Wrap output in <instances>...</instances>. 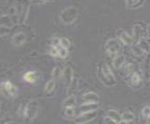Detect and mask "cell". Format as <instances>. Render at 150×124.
I'll return each mask as SVG.
<instances>
[{
    "instance_id": "obj_10",
    "label": "cell",
    "mask_w": 150,
    "mask_h": 124,
    "mask_svg": "<svg viewBox=\"0 0 150 124\" xmlns=\"http://www.w3.org/2000/svg\"><path fill=\"white\" fill-rule=\"evenodd\" d=\"M25 41H26V35L22 32L15 34L11 38V43L15 46V47L23 46L25 43Z\"/></svg>"
},
{
    "instance_id": "obj_1",
    "label": "cell",
    "mask_w": 150,
    "mask_h": 124,
    "mask_svg": "<svg viewBox=\"0 0 150 124\" xmlns=\"http://www.w3.org/2000/svg\"><path fill=\"white\" fill-rule=\"evenodd\" d=\"M98 74H99L100 79L102 80V82L105 85H106L108 87H112L116 84L115 76H114L111 68L106 64H103L100 66Z\"/></svg>"
},
{
    "instance_id": "obj_21",
    "label": "cell",
    "mask_w": 150,
    "mask_h": 124,
    "mask_svg": "<svg viewBox=\"0 0 150 124\" xmlns=\"http://www.w3.org/2000/svg\"><path fill=\"white\" fill-rule=\"evenodd\" d=\"M131 50L132 51V53L135 56H137V57H141V56H143L144 53V51L141 49L139 44H132L131 46Z\"/></svg>"
},
{
    "instance_id": "obj_26",
    "label": "cell",
    "mask_w": 150,
    "mask_h": 124,
    "mask_svg": "<svg viewBox=\"0 0 150 124\" xmlns=\"http://www.w3.org/2000/svg\"><path fill=\"white\" fill-rule=\"evenodd\" d=\"M67 56H68V49L60 46L59 47V57L62 59H64L67 57Z\"/></svg>"
},
{
    "instance_id": "obj_22",
    "label": "cell",
    "mask_w": 150,
    "mask_h": 124,
    "mask_svg": "<svg viewBox=\"0 0 150 124\" xmlns=\"http://www.w3.org/2000/svg\"><path fill=\"white\" fill-rule=\"evenodd\" d=\"M121 116H122V120L127 121L129 123L135 120V115H134L133 113L131 111H125Z\"/></svg>"
},
{
    "instance_id": "obj_9",
    "label": "cell",
    "mask_w": 150,
    "mask_h": 124,
    "mask_svg": "<svg viewBox=\"0 0 150 124\" xmlns=\"http://www.w3.org/2000/svg\"><path fill=\"white\" fill-rule=\"evenodd\" d=\"M98 108H99V103H84L79 107V111L82 114V113L98 110Z\"/></svg>"
},
{
    "instance_id": "obj_12",
    "label": "cell",
    "mask_w": 150,
    "mask_h": 124,
    "mask_svg": "<svg viewBox=\"0 0 150 124\" xmlns=\"http://www.w3.org/2000/svg\"><path fill=\"white\" fill-rule=\"evenodd\" d=\"M144 27L142 23H137L133 25V27H132L133 37L137 38L138 40H140L142 38H144Z\"/></svg>"
},
{
    "instance_id": "obj_38",
    "label": "cell",
    "mask_w": 150,
    "mask_h": 124,
    "mask_svg": "<svg viewBox=\"0 0 150 124\" xmlns=\"http://www.w3.org/2000/svg\"><path fill=\"white\" fill-rule=\"evenodd\" d=\"M30 1H32V0H30Z\"/></svg>"
},
{
    "instance_id": "obj_32",
    "label": "cell",
    "mask_w": 150,
    "mask_h": 124,
    "mask_svg": "<svg viewBox=\"0 0 150 124\" xmlns=\"http://www.w3.org/2000/svg\"><path fill=\"white\" fill-rule=\"evenodd\" d=\"M142 114L146 118H150V106H144L142 110Z\"/></svg>"
},
{
    "instance_id": "obj_29",
    "label": "cell",
    "mask_w": 150,
    "mask_h": 124,
    "mask_svg": "<svg viewBox=\"0 0 150 124\" xmlns=\"http://www.w3.org/2000/svg\"><path fill=\"white\" fill-rule=\"evenodd\" d=\"M70 45H71V42L68 38H61L60 46H62V47H64V48H66V49H69Z\"/></svg>"
},
{
    "instance_id": "obj_6",
    "label": "cell",
    "mask_w": 150,
    "mask_h": 124,
    "mask_svg": "<svg viewBox=\"0 0 150 124\" xmlns=\"http://www.w3.org/2000/svg\"><path fill=\"white\" fill-rule=\"evenodd\" d=\"M117 37L123 45L132 46L133 43V38L124 29H118L117 31Z\"/></svg>"
},
{
    "instance_id": "obj_23",
    "label": "cell",
    "mask_w": 150,
    "mask_h": 124,
    "mask_svg": "<svg viewBox=\"0 0 150 124\" xmlns=\"http://www.w3.org/2000/svg\"><path fill=\"white\" fill-rule=\"evenodd\" d=\"M55 87H56V82L55 79H50V81L47 82V84L45 85V91L47 94H50V92H52L55 90Z\"/></svg>"
},
{
    "instance_id": "obj_14",
    "label": "cell",
    "mask_w": 150,
    "mask_h": 124,
    "mask_svg": "<svg viewBox=\"0 0 150 124\" xmlns=\"http://www.w3.org/2000/svg\"><path fill=\"white\" fill-rule=\"evenodd\" d=\"M138 44L141 47V49L144 51V53L150 54V40L149 39L146 38H142L138 41Z\"/></svg>"
},
{
    "instance_id": "obj_13",
    "label": "cell",
    "mask_w": 150,
    "mask_h": 124,
    "mask_svg": "<svg viewBox=\"0 0 150 124\" xmlns=\"http://www.w3.org/2000/svg\"><path fill=\"white\" fill-rule=\"evenodd\" d=\"M82 100L84 103H99V95L94 91H88L83 94Z\"/></svg>"
},
{
    "instance_id": "obj_31",
    "label": "cell",
    "mask_w": 150,
    "mask_h": 124,
    "mask_svg": "<svg viewBox=\"0 0 150 124\" xmlns=\"http://www.w3.org/2000/svg\"><path fill=\"white\" fill-rule=\"evenodd\" d=\"M10 33V28L6 26H1V38H4Z\"/></svg>"
},
{
    "instance_id": "obj_19",
    "label": "cell",
    "mask_w": 150,
    "mask_h": 124,
    "mask_svg": "<svg viewBox=\"0 0 150 124\" xmlns=\"http://www.w3.org/2000/svg\"><path fill=\"white\" fill-rule=\"evenodd\" d=\"M143 71H144V75H146V79H149L150 77V54H147L146 60L144 62Z\"/></svg>"
},
{
    "instance_id": "obj_18",
    "label": "cell",
    "mask_w": 150,
    "mask_h": 124,
    "mask_svg": "<svg viewBox=\"0 0 150 124\" xmlns=\"http://www.w3.org/2000/svg\"><path fill=\"white\" fill-rule=\"evenodd\" d=\"M76 105V99L75 95H69L66 99L63 102V106L65 107H75Z\"/></svg>"
},
{
    "instance_id": "obj_35",
    "label": "cell",
    "mask_w": 150,
    "mask_h": 124,
    "mask_svg": "<svg viewBox=\"0 0 150 124\" xmlns=\"http://www.w3.org/2000/svg\"><path fill=\"white\" fill-rule=\"evenodd\" d=\"M146 33H147V35H148V38H150V23L146 26Z\"/></svg>"
},
{
    "instance_id": "obj_20",
    "label": "cell",
    "mask_w": 150,
    "mask_h": 124,
    "mask_svg": "<svg viewBox=\"0 0 150 124\" xmlns=\"http://www.w3.org/2000/svg\"><path fill=\"white\" fill-rule=\"evenodd\" d=\"M23 79L25 81L29 82V83H35V80H37V79H38V77H37V74H35V72L29 71V72H27V73L24 74Z\"/></svg>"
},
{
    "instance_id": "obj_27",
    "label": "cell",
    "mask_w": 150,
    "mask_h": 124,
    "mask_svg": "<svg viewBox=\"0 0 150 124\" xmlns=\"http://www.w3.org/2000/svg\"><path fill=\"white\" fill-rule=\"evenodd\" d=\"M76 86H77V80H76V79H75V77H74V79H73V81H72V83L68 87V89H69L68 90V94L73 95V92L76 90Z\"/></svg>"
},
{
    "instance_id": "obj_30",
    "label": "cell",
    "mask_w": 150,
    "mask_h": 124,
    "mask_svg": "<svg viewBox=\"0 0 150 124\" xmlns=\"http://www.w3.org/2000/svg\"><path fill=\"white\" fill-rule=\"evenodd\" d=\"M49 52L51 56H52V57H57V56H59V47L51 46Z\"/></svg>"
},
{
    "instance_id": "obj_4",
    "label": "cell",
    "mask_w": 150,
    "mask_h": 124,
    "mask_svg": "<svg viewBox=\"0 0 150 124\" xmlns=\"http://www.w3.org/2000/svg\"><path fill=\"white\" fill-rule=\"evenodd\" d=\"M121 42L118 38H110L105 42V50L110 55H117L121 50Z\"/></svg>"
},
{
    "instance_id": "obj_17",
    "label": "cell",
    "mask_w": 150,
    "mask_h": 124,
    "mask_svg": "<svg viewBox=\"0 0 150 124\" xmlns=\"http://www.w3.org/2000/svg\"><path fill=\"white\" fill-rule=\"evenodd\" d=\"M106 115H107L106 117L112 118V120H114L115 121H117V123H118V122H120V121L122 120V116H121L117 110H114V109L108 110L107 113H106Z\"/></svg>"
},
{
    "instance_id": "obj_37",
    "label": "cell",
    "mask_w": 150,
    "mask_h": 124,
    "mask_svg": "<svg viewBox=\"0 0 150 124\" xmlns=\"http://www.w3.org/2000/svg\"><path fill=\"white\" fill-rule=\"evenodd\" d=\"M130 124H133V121H132V122H130Z\"/></svg>"
},
{
    "instance_id": "obj_3",
    "label": "cell",
    "mask_w": 150,
    "mask_h": 124,
    "mask_svg": "<svg viewBox=\"0 0 150 124\" xmlns=\"http://www.w3.org/2000/svg\"><path fill=\"white\" fill-rule=\"evenodd\" d=\"M38 111V103L37 101H30L23 109V117L27 120H33Z\"/></svg>"
},
{
    "instance_id": "obj_33",
    "label": "cell",
    "mask_w": 150,
    "mask_h": 124,
    "mask_svg": "<svg viewBox=\"0 0 150 124\" xmlns=\"http://www.w3.org/2000/svg\"><path fill=\"white\" fill-rule=\"evenodd\" d=\"M50 1H52V0H32L31 3H33V4H45V3L50 2Z\"/></svg>"
},
{
    "instance_id": "obj_34",
    "label": "cell",
    "mask_w": 150,
    "mask_h": 124,
    "mask_svg": "<svg viewBox=\"0 0 150 124\" xmlns=\"http://www.w3.org/2000/svg\"><path fill=\"white\" fill-rule=\"evenodd\" d=\"M105 124H118V123L117 121H115L114 120H112V118L106 117L105 118Z\"/></svg>"
},
{
    "instance_id": "obj_2",
    "label": "cell",
    "mask_w": 150,
    "mask_h": 124,
    "mask_svg": "<svg viewBox=\"0 0 150 124\" xmlns=\"http://www.w3.org/2000/svg\"><path fill=\"white\" fill-rule=\"evenodd\" d=\"M79 11L74 7H68L61 12V20L65 24H71L77 19Z\"/></svg>"
},
{
    "instance_id": "obj_11",
    "label": "cell",
    "mask_w": 150,
    "mask_h": 124,
    "mask_svg": "<svg viewBox=\"0 0 150 124\" xmlns=\"http://www.w3.org/2000/svg\"><path fill=\"white\" fill-rule=\"evenodd\" d=\"M125 61H126V57L124 54H117L115 55V57L113 59V62H112V64H113V67L115 69H120L123 66V64H125Z\"/></svg>"
},
{
    "instance_id": "obj_24",
    "label": "cell",
    "mask_w": 150,
    "mask_h": 124,
    "mask_svg": "<svg viewBox=\"0 0 150 124\" xmlns=\"http://www.w3.org/2000/svg\"><path fill=\"white\" fill-rule=\"evenodd\" d=\"M131 82L133 86H138L141 82V76L136 72H134L131 76Z\"/></svg>"
},
{
    "instance_id": "obj_36",
    "label": "cell",
    "mask_w": 150,
    "mask_h": 124,
    "mask_svg": "<svg viewBox=\"0 0 150 124\" xmlns=\"http://www.w3.org/2000/svg\"><path fill=\"white\" fill-rule=\"evenodd\" d=\"M118 124H129V122H127V121H124V120H121L120 122H118Z\"/></svg>"
},
{
    "instance_id": "obj_15",
    "label": "cell",
    "mask_w": 150,
    "mask_h": 124,
    "mask_svg": "<svg viewBox=\"0 0 150 124\" xmlns=\"http://www.w3.org/2000/svg\"><path fill=\"white\" fill-rule=\"evenodd\" d=\"M15 23L14 20L12 17H10L8 14H4L1 16V26H6V27H11Z\"/></svg>"
},
{
    "instance_id": "obj_5",
    "label": "cell",
    "mask_w": 150,
    "mask_h": 124,
    "mask_svg": "<svg viewBox=\"0 0 150 124\" xmlns=\"http://www.w3.org/2000/svg\"><path fill=\"white\" fill-rule=\"evenodd\" d=\"M97 117V110L92 111V112H87V113H82L79 117L76 118L75 122L76 124H84L88 123L91 120H93Z\"/></svg>"
},
{
    "instance_id": "obj_16",
    "label": "cell",
    "mask_w": 150,
    "mask_h": 124,
    "mask_svg": "<svg viewBox=\"0 0 150 124\" xmlns=\"http://www.w3.org/2000/svg\"><path fill=\"white\" fill-rule=\"evenodd\" d=\"M125 1L127 7L130 9H138L142 7L144 3V0H125Z\"/></svg>"
},
{
    "instance_id": "obj_28",
    "label": "cell",
    "mask_w": 150,
    "mask_h": 124,
    "mask_svg": "<svg viewBox=\"0 0 150 124\" xmlns=\"http://www.w3.org/2000/svg\"><path fill=\"white\" fill-rule=\"evenodd\" d=\"M64 115L67 118H73L75 116V108L74 107H65Z\"/></svg>"
},
{
    "instance_id": "obj_8",
    "label": "cell",
    "mask_w": 150,
    "mask_h": 124,
    "mask_svg": "<svg viewBox=\"0 0 150 124\" xmlns=\"http://www.w3.org/2000/svg\"><path fill=\"white\" fill-rule=\"evenodd\" d=\"M1 89L3 90L4 92H6L7 94H8L9 96H12V97H14L18 92L17 87H15L14 85H12L10 81L3 82V83L1 84Z\"/></svg>"
},
{
    "instance_id": "obj_7",
    "label": "cell",
    "mask_w": 150,
    "mask_h": 124,
    "mask_svg": "<svg viewBox=\"0 0 150 124\" xmlns=\"http://www.w3.org/2000/svg\"><path fill=\"white\" fill-rule=\"evenodd\" d=\"M62 77H63V79H64V85L66 87H69L70 84L72 83V81L74 79V72H73V69H72L71 66L67 65L64 67Z\"/></svg>"
},
{
    "instance_id": "obj_25",
    "label": "cell",
    "mask_w": 150,
    "mask_h": 124,
    "mask_svg": "<svg viewBox=\"0 0 150 124\" xmlns=\"http://www.w3.org/2000/svg\"><path fill=\"white\" fill-rule=\"evenodd\" d=\"M63 71L64 70H62L60 66H55L52 70V73H51V75H52V79H60V77L63 76Z\"/></svg>"
}]
</instances>
